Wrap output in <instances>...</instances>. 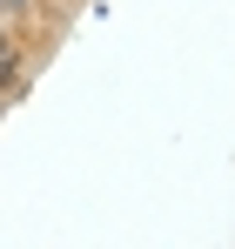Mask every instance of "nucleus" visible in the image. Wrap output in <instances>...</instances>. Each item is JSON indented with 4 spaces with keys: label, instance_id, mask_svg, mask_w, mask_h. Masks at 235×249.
Instances as JSON below:
<instances>
[{
    "label": "nucleus",
    "instance_id": "f257e3e1",
    "mask_svg": "<svg viewBox=\"0 0 235 249\" xmlns=\"http://www.w3.org/2000/svg\"><path fill=\"white\" fill-rule=\"evenodd\" d=\"M20 74H27V54H20V41H14V34H0V101L20 88Z\"/></svg>",
    "mask_w": 235,
    "mask_h": 249
},
{
    "label": "nucleus",
    "instance_id": "f03ea898",
    "mask_svg": "<svg viewBox=\"0 0 235 249\" xmlns=\"http://www.w3.org/2000/svg\"><path fill=\"white\" fill-rule=\"evenodd\" d=\"M40 0H0V20H34Z\"/></svg>",
    "mask_w": 235,
    "mask_h": 249
}]
</instances>
